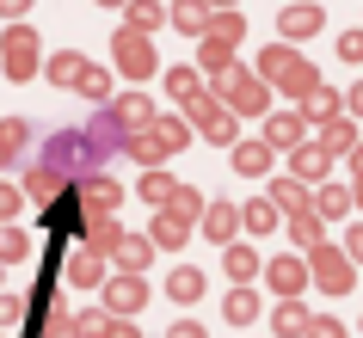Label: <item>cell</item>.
I'll list each match as a JSON object with an SVG mask.
<instances>
[{"instance_id": "1", "label": "cell", "mask_w": 363, "mask_h": 338, "mask_svg": "<svg viewBox=\"0 0 363 338\" xmlns=\"http://www.w3.org/2000/svg\"><path fill=\"white\" fill-rule=\"evenodd\" d=\"M259 80H265V86H277V93H289V98L320 93V74H314V62L296 56L289 43H271L265 56H259Z\"/></svg>"}, {"instance_id": "2", "label": "cell", "mask_w": 363, "mask_h": 338, "mask_svg": "<svg viewBox=\"0 0 363 338\" xmlns=\"http://www.w3.org/2000/svg\"><path fill=\"white\" fill-rule=\"evenodd\" d=\"M197 209H203V197H197L191 185H179V191H172V203L154 215V234H148V240L154 246H185V240H191V227H197Z\"/></svg>"}, {"instance_id": "3", "label": "cell", "mask_w": 363, "mask_h": 338, "mask_svg": "<svg viewBox=\"0 0 363 338\" xmlns=\"http://www.w3.org/2000/svg\"><path fill=\"white\" fill-rule=\"evenodd\" d=\"M216 98H222L234 117H259L271 105V86L259 74H240V68H234V74H216Z\"/></svg>"}, {"instance_id": "4", "label": "cell", "mask_w": 363, "mask_h": 338, "mask_svg": "<svg viewBox=\"0 0 363 338\" xmlns=\"http://www.w3.org/2000/svg\"><path fill=\"white\" fill-rule=\"evenodd\" d=\"M38 62H43V50H38V31H31V25H13V31L0 38V68H6V80H31Z\"/></svg>"}, {"instance_id": "5", "label": "cell", "mask_w": 363, "mask_h": 338, "mask_svg": "<svg viewBox=\"0 0 363 338\" xmlns=\"http://www.w3.org/2000/svg\"><path fill=\"white\" fill-rule=\"evenodd\" d=\"M308 277L320 283L326 295H345V289L357 283V264H351V252H345V246H314V259H308Z\"/></svg>"}, {"instance_id": "6", "label": "cell", "mask_w": 363, "mask_h": 338, "mask_svg": "<svg viewBox=\"0 0 363 338\" xmlns=\"http://www.w3.org/2000/svg\"><path fill=\"white\" fill-rule=\"evenodd\" d=\"M62 283H68V289H105V259H99L93 246L62 252Z\"/></svg>"}, {"instance_id": "7", "label": "cell", "mask_w": 363, "mask_h": 338, "mask_svg": "<svg viewBox=\"0 0 363 338\" xmlns=\"http://www.w3.org/2000/svg\"><path fill=\"white\" fill-rule=\"evenodd\" d=\"M142 301H148V283L135 277V271H117V277H105V314H142Z\"/></svg>"}, {"instance_id": "8", "label": "cell", "mask_w": 363, "mask_h": 338, "mask_svg": "<svg viewBox=\"0 0 363 338\" xmlns=\"http://www.w3.org/2000/svg\"><path fill=\"white\" fill-rule=\"evenodd\" d=\"M111 56H117V68H123L130 80L154 74V50H148V38H142V31H130V25H123V31L111 38Z\"/></svg>"}, {"instance_id": "9", "label": "cell", "mask_w": 363, "mask_h": 338, "mask_svg": "<svg viewBox=\"0 0 363 338\" xmlns=\"http://www.w3.org/2000/svg\"><path fill=\"white\" fill-rule=\"evenodd\" d=\"M265 148L271 154H296V148H308V117H265Z\"/></svg>"}, {"instance_id": "10", "label": "cell", "mask_w": 363, "mask_h": 338, "mask_svg": "<svg viewBox=\"0 0 363 338\" xmlns=\"http://www.w3.org/2000/svg\"><path fill=\"white\" fill-rule=\"evenodd\" d=\"M105 117H111L123 135H135V130H148V123H154V105H148L142 93H130V98H111V105H105Z\"/></svg>"}, {"instance_id": "11", "label": "cell", "mask_w": 363, "mask_h": 338, "mask_svg": "<svg viewBox=\"0 0 363 338\" xmlns=\"http://www.w3.org/2000/svg\"><path fill=\"white\" fill-rule=\"evenodd\" d=\"M74 197H80V209H86V215H111V209L123 203V191H117L111 179H80Z\"/></svg>"}, {"instance_id": "12", "label": "cell", "mask_w": 363, "mask_h": 338, "mask_svg": "<svg viewBox=\"0 0 363 338\" xmlns=\"http://www.w3.org/2000/svg\"><path fill=\"white\" fill-rule=\"evenodd\" d=\"M265 283H271L284 301H296V295H302V283H308V264H302V259H277V264L265 271Z\"/></svg>"}, {"instance_id": "13", "label": "cell", "mask_w": 363, "mask_h": 338, "mask_svg": "<svg viewBox=\"0 0 363 338\" xmlns=\"http://www.w3.org/2000/svg\"><path fill=\"white\" fill-rule=\"evenodd\" d=\"M203 234H210L216 246H234V234H240V209H234V203H210V209H203Z\"/></svg>"}, {"instance_id": "14", "label": "cell", "mask_w": 363, "mask_h": 338, "mask_svg": "<svg viewBox=\"0 0 363 338\" xmlns=\"http://www.w3.org/2000/svg\"><path fill=\"white\" fill-rule=\"evenodd\" d=\"M277 31H284V38H314V31H320V6H314V0H296V6H284Z\"/></svg>"}, {"instance_id": "15", "label": "cell", "mask_w": 363, "mask_h": 338, "mask_svg": "<svg viewBox=\"0 0 363 338\" xmlns=\"http://www.w3.org/2000/svg\"><path fill=\"white\" fill-rule=\"evenodd\" d=\"M326 167H333V154H326L320 142H308V148H296V154H289V172H296L302 185H314V179H326Z\"/></svg>"}, {"instance_id": "16", "label": "cell", "mask_w": 363, "mask_h": 338, "mask_svg": "<svg viewBox=\"0 0 363 338\" xmlns=\"http://www.w3.org/2000/svg\"><path fill=\"white\" fill-rule=\"evenodd\" d=\"M123 148H130L135 160H142V167H160V160H167V154H172V148H167V135L154 130V123H148V130H135L130 142H123Z\"/></svg>"}, {"instance_id": "17", "label": "cell", "mask_w": 363, "mask_h": 338, "mask_svg": "<svg viewBox=\"0 0 363 338\" xmlns=\"http://www.w3.org/2000/svg\"><path fill=\"white\" fill-rule=\"evenodd\" d=\"M271 203L289 209V215H308V209H314V197H308V185L289 172V179H277V185H271Z\"/></svg>"}, {"instance_id": "18", "label": "cell", "mask_w": 363, "mask_h": 338, "mask_svg": "<svg viewBox=\"0 0 363 338\" xmlns=\"http://www.w3.org/2000/svg\"><path fill=\"white\" fill-rule=\"evenodd\" d=\"M271 326H277V338H308L314 314H308L302 301H277V314H271Z\"/></svg>"}, {"instance_id": "19", "label": "cell", "mask_w": 363, "mask_h": 338, "mask_svg": "<svg viewBox=\"0 0 363 338\" xmlns=\"http://www.w3.org/2000/svg\"><path fill=\"white\" fill-rule=\"evenodd\" d=\"M179 31H203L210 38V0H172V13H167Z\"/></svg>"}, {"instance_id": "20", "label": "cell", "mask_w": 363, "mask_h": 338, "mask_svg": "<svg viewBox=\"0 0 363 338\" xmlns=\"http://www.w3.org/2000/svg\"><path fill=\"white\" fill-rule=\"evenodd\" d=\"M25 191H31L38 203H56V197H62V167H50V160L31 167V172H25Z\"/></svg>"}, {"instance_id": "21", "label": "cell", "mask_w": 363, "mask_h": 338, "mask_svg": "<svg viewBox=\"0 0 363 338\" xmlns=\"http://www.w3.org/2000/svg\"><path fill=\"white\" fill-rule=\"evenodd\" d=\"M86 68H93V62L80 56V50H62V56H50V80H56V86H80V80H86Z\"/></svg>"}, {"instance_id": "22", "label": "cell", "mask_w": 363, "mask_h": 338, "mask_svg": "<svg viewBox=\"0 0 363 338\" xmlns=\"http://www.w3.org/2000/svg\"><path fill=\"white\" fill-rule=\"evenodd\" d=\"M320 148L326 154H357V123H351V117H333L320 130Z\"/></svg>"}, {"instance_id": "23", "label": "cell", "mask_w": 363, "mask_h": 338, "mask_svg": "<svg viewBox=\"0 0 363 338\" xmlns=\"http://www.w3.org/2000/svg\"><path fill=\"white\" fill-rule=\"evenodd\" d=\"M80 222H93V215L80 209V197H68V203H50V215H43V227H56V234H80Z\"/></svg>"}, {"instance_id": "24", "label": "cell", "mask_w": 363, "mask_h": 338, "mask_svg": "<svg viewBox=\"0 0 363 338\" xmlns=\"http://www.w3.org/2000/svg\"><path fill=\"white\" fill-rule=\"evenodd\" d=\"M167 295H172V301H197V295H203V271H191V264H172Z\"/></svg>"}, {"instance_id": "25", "label": "cell", "mask_w": 363, "mask_h": 338, "mask_svg": "<svg viewBox=\"0 0 363 338\" xmlns=\"http://www.w3.org/2000/svg\"><path fill=\"white\" fill-rule=\"evenodd\" d=\"M234 172H252V179L271 172V148L265 142H234Z\"/></svg>"}, {"instance_id": "26", "label": "cell", "mask_w": 363, "mask_h": 338, "mask_svg": "<svg viewBox=\"0 0 363 338\" xmlns=\"http://www.w3.org/2000/svg\"><path fill=\"white\" fill-rule=\"evenodd\" d=\"M339 111H345V98L333 93V86H320V93H308V111H302V117H308V123H320V130H326V123H333V117H339Z\"/></svg>"}, {"instance_id": "27", "label": "cell", "mask_w": 363, "mask_h": 338, "mask_svg": "<svg viewBox=\"0 0 363 338\" xmlns=\"http://www.w3.org/2000/svg\"><path fill=\"white\" fill-rule=\"evenodd\" d=\"M123 19H130V31H142V38H148V31H160V25H167V13H160V0H130V13H123Z\"/></svg>"}, {"instance_id": "28", "label": "cell", "mask_w": 363, "mask_h": 338, "mask_svg": "<svg viewBox=\"0 0 363 338\" xmlns=\"http://www.w3.org/2000/svg\"><path fill=\"white\" fill-rule=\"evenodd\" d=\"M111 259H117V271H135V277H142V264L154 259V240H130V234H123V246H117Z\"/></svg>"}, {"instance_id": "29", "label": "cell", "mask_w": 363, "mask_h": 338, "mask_svg": "<svg viewBox=\"0 0 363 338\" xmlns=\"http://www.w3.org/2000/svg\"><path fill=\"white\" fill-rule=\"evenodd\" d=\"M240 227H252V234H271V227H277V203H271V197H252V203L240 209Z\"/></svg>"}, {"instance_id": "30", "label": "cell", "mask_w": 363, "mask_h": 338, "mask_svg": "<svg viewBox=\"0 0 363 338\" xmlns=\"http://www.w3.org/2000/svg\"><path fill=\"white\" fill-rule=\"evenodd\" d=\"M86 240H93V252H117V246H123V227H117L111 215H93V222H86Z\"/></svg>"}, {"instance_id": "31", "label": "cell", "mask_w": 363, "mask_h": 338, "mask_svg": "<svg viewBox=\"0 0 363 338\" xmlns=\"http://www.w3.org/2000/svg\"><path fill=\"white\" fill-rule=\"evenodd\" d=\"M197 68H210V74H234V50H228V43H216V38H203Z\"/></svg>"}, {"instance_id": "32", "label": "cell", "mask_w": 363, "mask_h": 338, "mask_svg": "<svg viewBox=\"0 0 363 338\" xmlns=\"http://www.w3.org/2000/svg\"><path fill=\"white\" fill-rule=\"evenodd\" d=\"M351 203H357V197H351L345 185H320V191H314V215H345Z\"/></svg>"}, {"instance_id": "33", "label": "cell", "mask_w": 363, "mask_h": 338, "mask_svg": "<svg viewBox=\"0 0 363 338\" xmlns=\"http://www.w3.org/2000/svg\"><path fill=\"white\" fill-rule=\"evenodd\" d=\"M222 314H228V326H247V320H259V295H252V289H234V295L222 301Z\"/></svg>"}, {"instance_id": "34", "label": "cell", "mask_w": 363, "mask_h": 338, "mask_svg": "<svg viewBox=\"0 0 363 338\" xmlns=\"http://www.w3.org/2000/svg\"><path fill=\"white\" fill-rule=\"evenodd\" d=\"M210 38H216V43H228V50H234V43L247 38V19H240V13H210Z\"/></svg>"}, {"instance_id": "35", "label": "cell", "mask_w": 363, "mask_h": 338, "mask_svg": "<svg viewBox=\"0 0 363 338\" xmlns=\"http://www.w3.org/2000/svg\"><path fill=\"white\" fill-rule=\"evenodd\" d=\"M320 234H326V227H320L314 209H308V215H289V240H296V246H326Z\"/></svg>"}, {"instance_id": "36", "label": "cell", "mask_w": 363, "mask_h": 338, "mask_svg": "<svg viewBox=\"0 0 363 338\" xmlns=\"http://www.w3.org/2000/svg\"><path fill=\"white\" fill-rule=\"evenodd\" d=\"M25 135H31V130H25L19 117H0V167H6V160L25 148Z\"/></svg>"}, {"instance_id": "37", "label": "cell", "mask_w": 363, "mask_h": 338, "mask_svg": "<svg viewBox=\"0 0 363 338\" xmlns=\"http://www.w3.org/2000/svg\"><path fill=\"white\" fill-rule=\"evenodd\" d=\"M167 93L179 98V105H191V98H203V86H197L191 68H172V74H167Z\"/></svg>"}, {"instance_id": "38", "label": "cell", "mask_w": 363, "mask_h": 338, "mask_svg": "<svg viewBox=\"0 0 363 338\" xmlns=\"http://www.w3.org/2000/svg\"><path fill=\"white\" fill-rule=\"evenodd\" d=\"M172 191H179V185H172V172H160V167H154L148 179H142V197H148V203H160V209L172 203Z\"/></svg>"}, {"instance_id": "39", "label": "cell", "mask_w": 363, "mask_h": 338, "mask_svg": "<svg viewBox=\"0 0 363 338\" xmlns=\"http://www.w3.org/2000/svg\"><path fill=\"white\" fill-rule=\"evenodd\" d=\"M228 277H234V283H247V277H259V259H252L247 246H228Z\"/></svg>"}, {"instance_id": "40", "label": "cell", "mask_w": 363, "mask_h": 338, "mask_svg": "<svg viewBox=\"0 0 363 338\" xmlns=\"http://www.w3.org/2000/svg\"><path fill=\"white\" fill-rule=\"evenodd\" d=\"M31 252V240H25L19 227H0V264H13V259H25Z\"/></svg>"}, {"instance_id": "41", "label": "cell", "mask_w": 363, "mask_h": 338, "mask_svg": "<svg viewBox=\"0 0 363 338\" xmlns=\"http://www.w3.org/2000/svg\"><path fill=\"white\" fill-rule=\"evenodd\" d=\"M80 93L93 98V105H105V98H111V74H105V68H86V80H80Z\"/></svg>"}, {"instance_id": "42", "label": "cell", "mask_w": 363, "mask_h": 338, "mask_svg": "<svg viewBox=\"0 0 363 338\" xmlns=\"http://www.w3.org/2000/svg\"><path fill=\"white\" fill-rule=\"evenodd\" d=\"M154 130L167 135V148H185V142H191V123H179V117H160Z\"/></svg>"}, {"instance_id": "43", "label": "cell", "mask_w": 363, "mask_h": 338, "mask_svg": "<svg viewBox=\"0 0 363 338\" xmlns=\"http://www.w3.org/2000/svg\"><path fill=\"white\" fill-rule=\"evenodd\" d=\"M308 338H345V326H339V320H326V314H314V326H308Z\"/></svg>"}, {"instance_id": "44", "label": "cell", "mask_w": 363, "mask_h": 338, "mask_svg": "<svg viewBox=\"0 0 363 338\" xmlns=\"http://www.w3.org/2000/svg\"><path fill=\"white\" fill-rule=\"evenodd\" d=\"M339 56L345 62H363V31H345V38H339Z\"/></svg>"}, {"instance_id": "45", "label": "cell", "mask_w": 363, "mask_h": 338, "mask_svg": "<svg viewBox=\"0 0 363 338\" xmlns=\"http://www.w3.org/2000/svg\"><path fill=\"white\" fill-rule=\"evenodd\" d=\"M167 338H210V332H203L197 320H172V326H167Z\"/></svg>"}, {"instance_id": "46", "label": "cell", "mask_w": 363, "mask_h": 338, "mask_svg": "<svg viewBox=\"0 0 363 338\" xmlns=\"http://www.w3.org/2000/svg\"><path fill=\"white\" fill-rule=\"evenodd\" d=\"M105 338H142V332H135V320H117V314H111V326H105Z\"/></svg>"}, {"instance_id": "47", "label": "cell", "mask_w": 363, "mask_h": 338, "mask_svg": "<svg viewBox=\"0 0 363 338\" xmlns=\"http://www.w3.org/2000/svg\"><path fill=\"white\" fill-rule=\"evenodd\" d=\"M25 314V301H13V295H0V326H13V320Z\"/></svg>"}, {"instance_id": "48", "label": "cell", "mask_w": 363, "mask_h": 338, "mask_svg": "<svg viewBox=\"0 0 363 338\" xmlns=\"http://www.w3.org/2000/svg\"><path fill=\"white\" fill-rule=\"evenodd\" d=\"M345 252H351V264H363V227H351V234H345Z\"/></svg>"}, {"instance_id": "49", "label": "cell", "mask_w": 363, "mask_h": 338, "mask_svg": "<svg viewBox=\"0 0 363 338\" xmlns=\"http://www.w3.org/2000/svg\"><path fill=\"white\" fill-rule=\"evenodd\" d=\"M0 215H19V191L13 185H0Z\"/></svg>"}, {"instance_id": "50", "label": "cell", "mask_w": 363, "mask_h": 338, "mask_svg": "<svg viewBox=\"0 0 363 338\" xmlns=\"http://www.w3.org/2000/svg\"><path fill=\"white\" fill-rule=\"evenodd\" d=\"M351 167H357V185H351V197L363 203V142H357V154H351Z\"/></svg>"}, {"instance_id": "51", "label": "cell", "mask_w": 363, "mask_h": 338, "mask_svg": "<svg viewBox=\"0 0 363 338\" xmlns=\"http://www.w3.org/2000/svg\"><path fill=\"white\" fill-rule=\"evenodd\" d=\"M345 105H351V117H363V80L351 86V93H345Z\"/></svg>"}, {"instance_id": "52", "label": "cell", "mask_w": 363, "mask_h": 338, "mask_svg": "<svg viewBox=\"0 0 363 338\" xmlns=\"http://www.w3.org/2000/svg\"><path fill=\"white\" fill-rule=\"evenodd\" d=\"M0 13H6V19H19V13H31V0H0Z\"/></svg>"}, {"instance_id": "53", "label": "cell", "mask_w": 363, "mask_h": 338, "mask_svg": "<svg viewBox=\"0 0 363 338\" xmlns=\"http://www.w3.org/2000/svg\"><path fill=\"white\" fill-rule=\"evenodd\" d=\"M210 6H216V13H234V0H210Z\"/></svg>"}, {"instance_id": "54", "label": "cell", "mask_w": 363, "mask_h": 338, "mask_svg": "<svg viewBox=\"0 0 363 338\" xmlns=\"http://www.w3.org/2000/svg\"><path fill=\"white\" fill-rule=\"evenodd\" d=\"M99 6H130V0H99Z\"/></svg>"}, {"instance_id": "55", "label": "cell", "mask_w": 363, "mask_h": 338, "mask_svg": "<svg viewBox=\"0 0 363 338\" xmlns=\"http://www.w3.org/2000/svg\"><path fill=\"white\" fill-rule=\"evenodd\" d=\"M289 6H296V0H289Z\"/></svg>"}]
</instances>
